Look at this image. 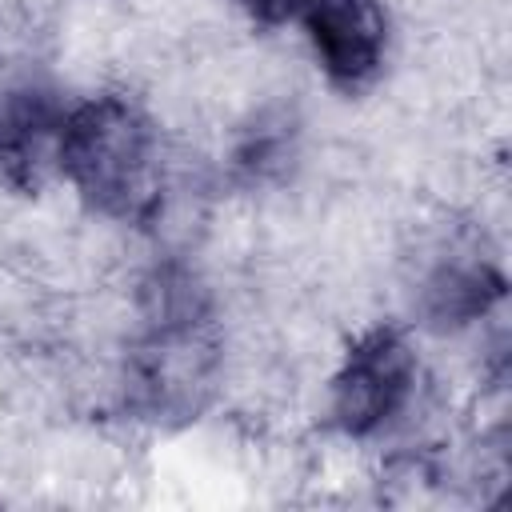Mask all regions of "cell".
Listing matches in <instances>:
<instances>
[{"mask_svg":"<svg viewBox=\"0 0 512 512\" xmlns=\"http://www.w3.org/2000/svg\"><path fill=\"white\" fill-rule=\"evenodd\" d=\"M56 176L92 212L148 224L164 208V140L156 120L124 92L72 100L60 120Z\"/></svg>","mask_w":512,"mask_h":512,"instance_id":"6da1fadb","label":"cell"},{"mask_svg":"<svg viewBox=\"0 0 512 512\" xmlns=\"http://www.w3.org/2000/svg\"><path fill=\"white\" fill-rule=\"evenodd\" d=\"M420 356L404 328L372 324L348 340L328 380V424L348 440H372L416 400Z\"/></svg>","mask_w":512,"mask_h":512,"instance_id":"7a4b0ae2","label":"cell"},{"mask_svg":"<svg viewBox=\"0 0 512 512\" xmlns=\"http://www.w3.org/2000/svg\"><path fill=\"white\" fill-rule=\"evenodd\" d=\"M300 28L316 68L336 92L356 96L384 76L392 52V16L384 0H312Z\"/></svg>","mask_w":512,"mask_h":512,"instance_id":"3957f363","label":"cell"},{"mask_svg":"<svg viewBox=\"0 0 512 512\" xmlns=\"http://www.w3.org/2000/svg\"><path fill=\"white\" fill-rule=\"evenodd\" d=\"M68 100L36 80L0 88V184L36 196L56 176V140Z\"/></svg>","mask_w":512,"mask_h":512,"instance_id":"277c9868","label":"cell"},{"mask_svg":"<svg viewBox=\"0 0 512 512\" xmlns=\"http://www.w3.org/2000/svg\"><path fill=\"white\" fill-rule=\"evenodd\" d=\"M500 300H504V276L496 264H488L476 252H452L436 260L420 284V312L428 316V324L444 332L484 320Z\"/></svg>","mask_w":512,"mask_h":512,"instance_id":"5b68a950","label":"cell"},{"mask_svg":"<svg viewBox=\"0 0 512 512\" xmlns=\"http://www.w3.org/2000/svg\"><path fill=\"white\" fill-rule=\"evenodd\" d=\"M232 4L256 28H288V24H300V16L312 0H232Z\"/></svg>","mask_w":512,"mask_h":512,"instance_id":"8992f818","label":"cell"}]
</instances>
